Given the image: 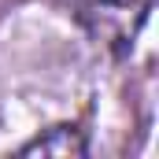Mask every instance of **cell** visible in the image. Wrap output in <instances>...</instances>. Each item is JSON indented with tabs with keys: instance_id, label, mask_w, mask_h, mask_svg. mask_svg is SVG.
I'll use <instances>...</instances> for the list:
<instances>
[{
	"instance_id": "1",
	"label": "cell",
	"mask_w": 159,
	"mask_h": 159,
	"mask_svg": "<svg viewBox=\"0 0 159 159\" xmlns=\"http://www.w3.org/2000/svg\"><path fill=\"white\" fill-rule=\"evenodd\" d=\"M78 22L100 48L111 56H126L141 34L152 0H74Z\"/></svg>"
},
{
	"instance_id": "2",
	"label": "cell",
	"mask_w": 159,
	"mask_h": 159,
	"mask_svg": "<svg viewBox=\"0 0 159 159\" xmlns=\"http://www.w3.org/2000/svg\"><path fill=\"white\" fill-rule=\"evenodd\" d=\"M19 156H59V159H78L85 156V137L78 126H52L41 137H34L30 144L19 148Z\"/></svg>"
}]
</instances>
